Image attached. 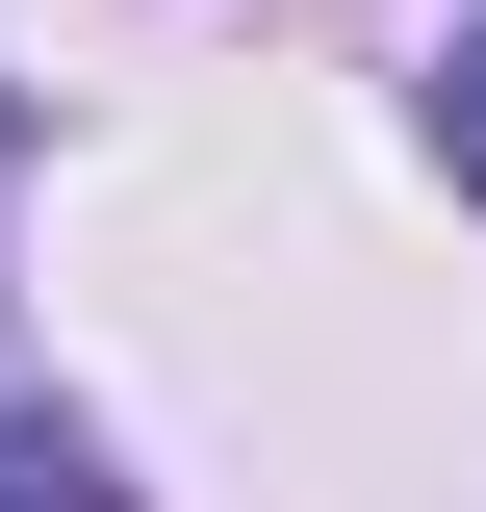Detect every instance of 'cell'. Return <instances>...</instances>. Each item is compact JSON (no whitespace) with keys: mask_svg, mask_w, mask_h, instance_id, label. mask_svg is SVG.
<instances>
[{"mask_svg":"<svg viewBox=\"0 0 486 512\" xmlns=\"http://www.w3.org/2000/svg\"><path fill=\"white\" fill-rule=\"evenodd\" d=\"M435 154H461V205H486V26L435 52Z\"/></svg>","mask_w":486,"mask_h":512,"instance_id":"obj_2","label":"cell"},{"mask_svg":"<svg viewBox=\"0 0 486 512\" xmlns=\"http://www.w3.org/2000/svg\"><path fill=\"white\" fill-rule=\"evenodd\" d=\"M0 154H26V128H0Z\"/></svg>","mask_w":486,"mask_h":512,"instance_id":"obj_3","label":"cell"},{"mask_svg":"<svg viewBox=\"0 0 486 512\" xmlns=\"http://www.w3.org/2000/svg\"><path fill=\"white\" fill-rule=\"evenodd\" d=\"M0 512H128V487H103V436H77V410H0Z\"/></svg>","mask_w":486,"mask_h":512,"instance_id":"obj_1","label":"cell"}]
</instances>
